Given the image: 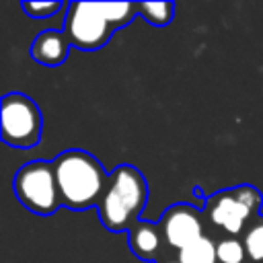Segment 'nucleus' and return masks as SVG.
<instances>
[{
	"label": "nucleus",
	"instance_id": "1",
	"mask_svg": "<svg viewBox=\"0 0 263 263\" xmlns=\"http://www.w3.org/2000/svg\"><path fill=\"white\" fill-rule=\"evenodd\" d=\"M51 162L62 203L68 210L80 212L99 205L109 183V173L97 156L80 148H70L60 152Z\"/></svg>",
	"mask_w": 263,
	"mask_h": 263
},
{
	"label": "nucleus",
	"instance_id": "2",
	"mask_svg": "<svg viewBox=\"0 0 263 263\" xmlns=\"http://www.w3.org/2000/svg\"><path fill=\"white\" fill-rule=\"evenodd\" d=\"M148 181L144 173L134 164H117L109 173V183L97 205L99 220L109 232H125L142 220V212L148 203Z\"/></svg>",
	"mask_w": 263,
	"mask_h": 263
},
{
	"label": "nucleus",
	"instance_id": "3",
	"mask_svg": "<svg viewBox=\"0 0 263 263\" xmlns=\"http://www.w3.org/2000/svg\"><path fill=\"white\" fill-rule=\"evenodd\" d=\"M263 193L255 185H236L208 195L203 218L222 236H240L245 228L261 216Z\"/></svg>",
	"mask_w": 263,
	"mask_h": 263
},
{
	"label": "nucleus",
	"instance_id": "4",
	"mask_svg": "<svg viewBox=\"0 0 263 263\" xmlns=\"http://www.w3.org/2000/svg\"><path fill=\"white\" fill-rule=\"evenodd\" d=\"M12 191L16 199L37 216H53L64 205L51 160L39 158L25 162L12 179Z\"/></svg>",
	"mask_w": 263,
	"mask_h": 263
},
{
	"label": "nucleus",
	"instance_id": "5",
	"mask_svg": "<svg viewBox=\"0 0 263 263\" xmlns=\"http://www.w3.org/2000/svg\"><path fill=\"white\" fill-rule=\"evenodd\" d=\"M43 117L37 103L23 92H6L2 97V113H0V136L2 142L29 150L41 142Z\"/></svg>",
	"mask_w": 263,
	"mask_h": 263
},
{
	"label": "nucleus",
	"instance_id": "6",
	"mask_svg": "<svg viewBox=\"0 0 263 263\" xmlns=\"http://www.w3.org/2000/svg\"><path fill=\"white\" fill-rule=\"evenodd\" d=\"M64 18V33L68 35L72 47L80 51H97L105 47L117 31L111 21L103 14L99 2H68Z\"/></svg>",
	"mask_w": 263,
	"mask_h": 263
},
{
	"label": "nucleus",
	"instance_id": "7",
	"mask_svg": "<svg viewBox=\"0 0 263 263\" xmlns=\"http://www.w3.org/2000/svg\"><path fill=\"white\" fill-rule=\"evenodd\" d=\"M158 226L162 230L166 247H171L175 251L205 236L203 210H199L197 205H191V203H183V201L168 205L162 212Z\"/></svg>",
	"mask_w": 263,
	"mask_h": 263
},
{
	"label": "nucleus",
	"instance_id": "8",
	"mask_svg": "<svg viewBox=\"0 0 263 263\" xmlns=\"http://www.w3.org/2000/svg\"><path fill=\"white\" fill-rule=\"evenodd\" d=\"M70 49L72 43L64 33V29H43L33 39L29 53L37 64L45 68H58L68 60Z\"/></svg>",
	"mask_w": 263,
	"mask_h": 263
},
{
	"label": "nucleus",
	"instance_id": "9",
	"mask_svg": "<svg viewBox=\"0 0 263 263\" xmlns=\"http://www.w3.org/2000/svg\"><path fill=\"white\" fill-rule=\"evenodd\" d=\"M125 236H127L129 251L140 261H146V263L160 261V255H162V249L166 247V242H164V236H162L158 222L140 220L127 230Z\"/></svg>",
	"mask_w": 263,
	"mask_h": 263
},
{
	"label": "nucleus",
	"instance_id": "10",
	"mask_svg": "<svg viewBox=\"0 0 263 263\" xmlns=\"http://www.w3.org/2000/svg\"><path fill=\"white\" fill-rule=\"evenodd\" d=\"M177 261L179 263H218L216 257V240L212 236H201L187 247L177 251Z\"/></svg>",
	"mask_w": 263,
	"mask_h": 263
},
{
	"label": "nucleus",
	"instance_id": "11",
	"mask_svg": "<svg viewBox=\"0 0 263 263\" xmlns=\"http://www.w3.org/2000/svg\"><path fill=\"white\" fill-rule=\"evenodd\" d=\"M138 16L154 27H166L175 18V2H138Z\"/></svg>",
	"mask_w": 263,
	"mask_h": 263
},
{
	"label": "nucleus",
	"instance_id": "12",
	"mask_svg": "<svg viewBox=\"0 0 263 263\" xmlns=\"http://www.w3.org/2000/svg\"><path fill=\"white\" fill-rule=\"evenodd\" d=\"M249 263H263V214L255 218L240 234Z\"/></svg>",
	"mask_w": 263,
	"mask_h": 263
},
{
	"label": "nucleus",
	"instance_id": "13",
	"mask_svg": "<svg viewBox=\"0 0 263 263\" xmlns=\"http://www.w3.org/2000/svg\"><path fill=\"white\" fill-rule=\"evenodd\" d=\"M218 263H249L240 236H220L216 240Z\"/></svg>",
	"mask_w": 263,
	"mask_h": 263
},
{
	"label": "nucleus",
	"instance_id": "14",
	"mask_svg": "<svg viewBox=\"0 0 263 263\" xmlns=\"http://www.w3.org/2000/svg\"><path fill=\"white\" fill-rule=\"evenodd\" d=\"M23 12L29 18H49L53 14H58L62 8H68V4L60 2V0H49V2H37V0H23L21 2Z\"/></svg>",
	"mask_w": 263,
	"mask_h": 263
},
{
	"label": "nucleus",
	"instance_id": "15",
	"mask_svg": "<svg viewBox=\"0 0 263 263\" xmlns=\"http://www.w3.org/2000/svg\"><path fill=\"white\" fill-rule=\"evenodd\" d=\"M156 263H179L177 259H160V261H156Z\"/></svg>",
	"mask_w": 263,
	"mask_h": 263
}]
</instances>
